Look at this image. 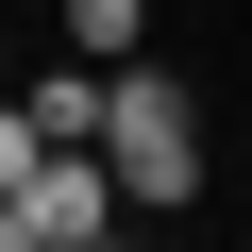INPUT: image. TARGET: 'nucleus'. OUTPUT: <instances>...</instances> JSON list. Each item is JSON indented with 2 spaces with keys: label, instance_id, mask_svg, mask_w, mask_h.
Instances as JSON below:
<instances>
[{
  "label": "nucleus",
  "instance_id": "6",
  "mask_svg": "<svg viewBox=\"0 0 252 252\" xmlns=\"http://www.w3.org/2000/svg\"><path fill=\"white\" fill-rule=\"evenodd\" d=\"M0 101H17V34H0Z\"/></svg>",
  "mask_w": 252,
  "mask_h": 252
},
{
  "label": "nucleus",
  "instance_id": "2",
  "mask_svg": "<svg viewBox=\"0 0 252 252\" xmlns=\"http://www.w3.org/2000/svg\"><path fill=\"white\" fill-rule=\"evenodd\" d=\"M118 219H135V202H118L101 152H34V185H17V252H101Z\"/></svg>",
  "mask_w": 252,
  "mask_h": 252
},
{
  "label": "nucleus",
  "instance_id": "3",
  "mask_svg": "<svg viewBox=\"0 0 252 252\" xmlns=\"http://www.w3.org/2000/svg\"><path fill=\"white\" fill-rule=\"evenodd\" d=\"M17 118L51 152H101V67H17Z\"/></svg>",
  "mask_w": 252,
  "mask_h": 252
},
{
  "label": "nucleus",
  "instance_id": "1",
  "mask_svg": "<svg viewBox=\"0 0 252 252\" xmlns=\"http://www.w3.org/2000/svg\"><path fill=\"white\" fill-rule=\"evenodd\" d=\"M101 168H118V202L135 219H185L202 202V101H185V67H101Z\"/></svg>",
  "mask_w": 252,
  "mask_h": 252
},
{
  "label": "nucleus",
  "instance_id": "5",
  "mask_svg": "<svg viewBox=\"0 0 252 252\" xmlns=\"http://www.w3.org/2000/svg\"><path fill=\"white\" fill-rule=\"evenodd\" d=\"M34 152H51V135H34L17 101H0V252H17V185H34Z\"/></svg>",
  "mask_w": 252,
  "mask_h": 252
},
{
  "label": "nucleus",
  "instance_id": "4",
  "mask_svg": "<svg viewBox=\"0 0 252 252\" xmlns=\"http://www.w3.org/2000/svg\"><path fill=\"white\" fill-rule=\"evenodd\" d=\"M51 17H67L84 67H135V51H152V0H51Z\"/></svg>",
  "mask_w": 252,
  "mask_h": 252
}]
</instances>
